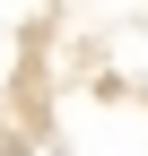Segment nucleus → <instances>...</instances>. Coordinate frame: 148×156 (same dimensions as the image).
I'll return each mask as SVG.
<instances>
[{"label": "nucleus", "instance_id": "nucleus-1", "mask_svg": "<svg viewBox=\"0 0 148 156\" xmlns=\"http://www.w3.org/2000/svg\"><path fill=\"white\" fill-rule=\"evenodd\" d=\"M0 156H148V0H0Z\"/></svg>", "mask_w": 148, "mask_h": 156}]
</instances>
